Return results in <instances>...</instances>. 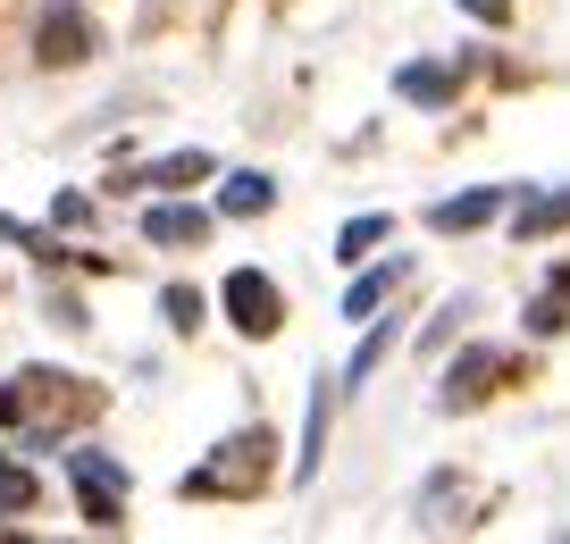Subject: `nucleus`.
<instances>
[{
    "mask_svg": "<svg viewBox=\"0 0 570 544\" xmlns=\"http://www.w3.org/2000/svg\"><path fill=\"white\" fill-rule=\"evenodd\" d=\"M227 310H235V327H244V335H268L285 318V301H277V285H268L261 268H235V277H227Z\"/></svg>",
    "mask_w": 570,
    "mask_h": 544,
    "instance_id": "1",
    "label": "nucleus"
},
{
    "mask_svg": "<svg viewBox=\"0 0 570 544\" xmlns=\"http://www.w3.org/2000/svg\"><path fill=\"white\" fill-rule=\"evenodd\" d=\"M495 369H503L495 352H462V369H453L445 403H453V411H470V403H479V394H487V377H495Z\"/></svg>",
    "mask_w": 570,
    "mask_h": 544,
    "instance_id": "2",
    "label": "nucleus"
},
{
    "mask_svg": "<svg viewBox=\"0 0 570 544\" xmlns=\"http://www.w3.org/2000/svg\"><path fill=\"white\" fill-rule=\"evenodd\" d=\"M503 210V194H462V201H445V210H436V227H479V218H495Z\"/></svg>",
    "mask_w": 570,
    "mask_h": 544,
    "instance_id": "3",
    "label": "nucleus"
},
{
    "mask_svg": "<svg viewBox=\"0 0 570 544\" xmlns=\"http://www.w3.org/2000/svg\"><path fill=\"white\" fill-rule=\"evenodd\" d=\"M529 327L537 335H553V327H570V277H553L546 294H537V310H529Z\"/></svg>",
    "mask_w": 570,
    "mask_h": 544,
    "instance_id": "4",
    "label": "nucleus"
},
{
    "mask_svg": "<svg viewBox=\"0 0 570 544\" xmlns=\"http://www.w3.org/2000/svg\"><path fill=\"white\" fill-rule=\"evenodd\" d=\"M202 210H151V244H194Z\"/></svg>",
    "mask_w": 570,
    "mask_h": 544,
    "instance_id": "5",
    "label": "nucleus"
},
{
    "mask_svg": "<svg viewBox=\"0 0 570 544\" xmlns=\"http://www.w3.org/2000/svg\"><path fill=\"white\" fill-rule=\"evenodd\" d=\"M394 277H403V268H377V277H361V285H353V301H344V318H370L377 301H386V285H394Z\"/></svg>",
    "mask_w": 570,
    "mask_h": 544,
    "instance_id": "6",
    "label": "nucleus"
},
{
    "mask_svg": "<svg viewBox=\"0 0 570 544\" xmlns=\"http://www.w3.org/2000/svg\"><path fill=\"white\" fill-rule=\"evenodd\" d=\"M377 235H386V218H353V227L336 235V251H344V260H361V251H370Z\"/></svg>",
    "mask_w": 570,
    "mask_h": 544,
    "instance_id": "7",
    "label": "nucleus"
},
{
    "mask_svg": "<svg viewBox=\"0 0 570 544\" xmlns=\"http://www.w3.org/2000/svg\"><path fill=\"white\" fill-rule=\"evenodd\" d=\"M227 210H268V176H235V185H227Z\"/></svg>",
    "mask_w": 570,
    "mask_h": 544,
    "instance_id": "8",
    "label": "nucleus"
},
{
    "mask_svg": "<svg viewBox=\"0 0 570 544\" xmlns=\"http://www.w3.org/2000/svg\"><path fill=\"white\" fill-rule=\"evenodd\" d=\"M42 42H59V51H51V59H85V26H76V18H59V26H42Z\"/></svg>",
    "mask_w": 570,
    "mask_h": 544,
    "instance_id": "9",
    "label": "nucleus"
},
{
    "mask_svg": "<svg viewBox=\"0 0 570 544\" xmlns=\"http://www.w3.org/2000/svg\"><path fill=\"white\" fill-rule=\"evenodd\" d=\"M26 494H35V486H26V477H18V469H0V511H18V503H26Z\"/></svg>",
    "mask_w": 570,
    "mask_h": 544,
    "instance_id": "10",
    "label": "nucleus"
}]
</instances>
